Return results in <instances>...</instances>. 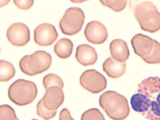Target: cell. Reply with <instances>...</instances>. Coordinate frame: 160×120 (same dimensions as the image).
Listing matches in <instances>:
<instances>
[{"mask_svg": "<svg viewBox=\"0 0 160 120\" xmlns=\"http://www.w3.org/2000/svg\"><path fill=\"white\" fill-rule=\"evenodd\" d=\"M100 107L113 120H123L128 116L130 108L128 101L123 96L113 91H108L100 97Z\"/></svg>", "mask_w": 160, "mask_h": 120, "instance_id": "7a4b0ae2", "label": "cell"}, {"mask_svg": "<svg viewBox=\"0 0 160 120\" xmlns=\"http://www.w3.org/2000/svg\"><path fill=\"white\" fill-rule=\"evenodd\" d=\"M58 37L55 27L49 23H44L38 25L34 31V41L41 46L51 45Z\"/></svg>", "mask_w": 160, "mask_h": 120, "instance_id": "8fae6325", "label": "cell"}, {"mask_svg": "<svg viewBox=\"0 0 160 120\" xmlns=\"http://www.w3.org/2000/svg\"><path fill=\"white\" fill-rule=\"evenodd\" d=\"M15 74V69L11 63L4 60H0V82L8 81L14 76Z\"/></svg>", "mask_w": 160, "mask_h": 120, "instance_id": "e0dca14e", "label": "cell"}, {"mask_svg": "<svg viewBox=\"0 0 160 120\" xmlns=\"http://www.w3.org/2000/svg\"><path fill=\"white\" fill-rule=\"evenodd\" d=\"M109 49L112 57L118 62H124L129 58L130 52L127 43L121 39L112 41Z\"/></svg>", "mask_w": 160, "mask_h": 120, "instance_id": "9a60e30c", "label": "cell"}, {"mask_svg": "<svg viewBox=\"0 0 160 120\" xmlns=\"http://www.w3.org/2000/svg\"><path fill=\"white\" fill-rule=\"evenodd\" d=\"M84 34L88 41L95 44L103 43L108 36L106 28L102 23L97 21L88 22L84 29Z\"/></svg>", "mask_w": 160, "mask_h": 120, "instance_id": "7c38bea8", "label": "cell"}, {"mask_svg": "<svg viewBox=\"0 0 160 120\" xmlns=\"http://www.w3.org/2000/svg\"><path fill=\"white\" fill-rule=\"evenodd\" d=\"M33 2L32 0H13L14 3L18 8L24 10L29 9L32 6Z\"/></svg>", "mask_w": 160, "mask_h": 120, "instance_id": "7402d4cb", "label": "cell"}, {"mask_svg": "<svg viewBox=\"0 0 160 120\" xmlns=\"http://www.w3.org/2000/svg\"><path fill=\"white\" fill-rule=\"evenodd\" d=\"M81 120H106L102 114L97 108H92L84 112Z\"/></svg>", "mask_w": 160, "mask_h": 120, "instance_id": "ffe728a7", "label": "cell"}, {"mask_svg": "<svg viewBox=\"0 0 160 120\" xmlns=\"http://www.w3.org/2000/svg\"><path fill=\"white\" fill-rule=\"evenodd\" d=\"M132 109L149 120H160V78L151 77L138 85L130 99Z\"/></svg>", "mask_w": 160, "mask_h": 120, "instance_id": "6da1fadb", "label": "cell"}, {"mask_svg": "<svg viewBox=\"0 0 160 120\" xmlns=\"http://www.w3.org/2000/svg\"><path fill=\"white\" fill-rule=\"evenodd\" d=\"M59 120H75L71 116L69 110L66 108H64L60 112Z\"/></svg>", "mask_w": 160, "mask_h": 120, "instance_id": "603a6c76", "label": "cell"}, {"mask_svg": "<svg viewBox=\"0 0 160 120\" xmlns=\"http://www.w3.org/2000/svg\"><path fill=\"white\" fill-rule=\"evenodd\" d=\"M42 83L45 88L51 86H57L63 88V82L58 75L49 73L45 76L43 78Z\"/></svg>", "mask_w": 160, "mask_h": 120, "instance_id": "ac0fdd59", "label": "cell"}, {"mask_svg": "<svg viewBox=\"0 0 160 120\" xmlns=\"http://www.w3.org/2000/svg\"><path fill=\"white\" fill-rule=\"evenodd\" d=\"M103 71L109 77L116 78L122 76L125 72L126 66L125 62H118L112 57L107 58L102 64Z\"/></svg>", "mask_w": 160, "mask_h": 120, "instance_id": "5bb4252c", "label": "cell"}, {"mask_svg": "<svg viewBox=\"0 0 160 120\" xmlns=\"http://www.w3.org/2000/svg\"><path fill=\"white\" fill-rule=\"evenodd\" d=\"M131 43L136 54L150 64H160V43L141 33L134 35Z\"/></svg>", "mask_w": 160, "mask_h": 120, "instance_id": "3957f363", "label": "cell"}, {"mask_svg": "<svg viewBox=\"0 0 160 120\" xmlns=\"http://www.w3.org/2000/svg\"><path fill=\"white\" fill-rule=\"evenodd\" d=\"M79 82L83 88L94 94L102 92L107 86L105 77L93 69L87 70L83 72L80 77Z\"/></svg>", "mask_w": 160, "mask_h": 120, "instance_id": "ba28073f", "label": "cell"}, {"mask_svg": "<svg viewBox=\"0 0 160 120\" xmlns=\"http://www.w3.org/2000/svg\"><path fill=\"white\" fill-rule=\"evenodd\" d=\"M0 120H19L14 109L7 104L1 105Z\"/></svg>", "mask_w": 160, "mask_h": 120, "instance_id": "d6986e66", "label": "cell"}, {"mask_svg": "<svg viewBox=\"0 0 160 120\" xmlns=\"http://www.w3.org/2000/svg\"><path fill=\"white\" fill-rule=\"evenodd\" d=\"M85 15L83 11L77 7L68 9L61 19L59 26L65 34L72 35L79 32L84 23Z\"/></svg>", "mask_w": 160, "mask_h": 120, "instance_id": "52a82bcc", "label": "cell"}, {"mask_svg": "<svg viewBox=\"0 0 160 120\" xmlns=\"http://www.w3.org/2000/svg\"><path fill=\"white\" fill-rule=\"evenodd\" d=\"M31 120H38L36 119L33 118V119H31Z\"/></svg>", "mask_w": 160, "mask_h": 120, "instance_id": "cb8c5ba5", "label": "cell"}, {"mask_svg": "<svg viewBox=\"0 0 160 120\" xmlns=\"http://www.w3.org/2000/svg\"><path fill=\"white\" fill-rule=\"evenodd\" d=\"M52 62V57L49 53L44 51L38 50L23 57L20 61L19 66L24 73L34 76L48 69Z\"/></svg>", "mask_w": 160, "mask_h": 120, "instance_id": "8992f818", "label": "cell"}, {"mask_svg": "<svg viewBox=\"0 0 160 120\" xmlns=\"http://www.w3.org/2000/svg\"><path fill=\"white\" fill-rule=\"evenodd\" d=\"M45 89L46 92L40 101L46 109L56 113L57 109L64 101L63 88L59 86H52Z\"/></svg>", "mask_w": 160, "mask_h": 120, "instance_id": "9c48e42d", "label": "cell"}, {"mask_svg": "<svg viewBox=\"0 0 160 120\" xmlns=\"http://www.w3.org/2000/svg\"><path fill=\"white\" fill-rule=\"evenodd\" d=\"M134 15L142 30L152 33L160 29V13L151 2L138 4L134 8Z\"/></svg>", "mask_w": 160, "mask_h": 120, "instance_id": "277c9868", "label": "cell"}, {"mask_svg": "<svg viewBox=\"0 0 160 120\" xmlns=\"http://www.w3.org/2000/svg\"><path fill=\"white\" fill-rule=\"evenodd\" d=\"M73 47V43L70 40L67 38H62L54 45V51L59 58L65 59L71 55Z\"/></svg>", "mask_w": 160, "mask_h": 120, "instance_id": "2e32d148", "label": "cell"}, {"mask_svg": "<svg viewBox=\"0 0 160 120\" xmlns=\"http://www.w3.org/2000/svg\"><path fill=\"white\" fill-rule=\"evenodd\" d=\"M75 57L78 62L84 66L94 64L98 59V55L95 49L86 44L78 45L77 48Z\"/></svg>", "mask_w": 160, "mask_h": 120, "instance_id": "4fadbf2b", "label": "cell"}, {"mask_svg": "<svg viewBox=\"0 0 160 120\" xmlns=\"http://www.w3.org/2000/svg\"><path fill=\"white\" fill-rule=\"evenodd\" d=\"M6 36L9 41L13 45L22 46L29 41L30 32L28 26L21 22L11 25L8 29Z\"/></svg>", "mask_w": 160, "mask_h": 120, "instance_id": "30bf717a", "label": "cell"}, {"mask_svg": "<svg viewBox=\"0 0 160 120\" xmlns=\"http://www.w3.org/2000/svg\"><path fill=\"white\" fill-rule=\"evenodd\" d=\"M38 90L32 82L18 79L10 86L8 97L13 103L19 106H24L32 103L37 96Z\"/></svg>", "mask_w": 160, "mask_h": 120, "instance_id": "5b68a950", "label": "cell"}, {"mask_svg": "<svg viewBox=\"0 0 160 120\" xmlns=\"http://www.w3.org/2000/svg\"><path fill=\"white\" fill-rule=\"evenodd\" d=\"M103 5L108 7L116 12L122 11L126 7L127 0H100Z\"/></svg>", "mask_w": 160, "mask_h": 120, "instance_id": "44dd1931", "label": "cell"}]
</instances>
